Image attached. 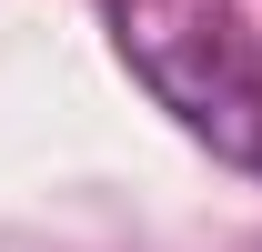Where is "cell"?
Returning <instances> with one entry per match:
<instances>
[{
	"label": "cell",
	"instance_id": "cell-1",
	"mask_svg": "<svg viewBox=\"0 0 262 252\" xmlns=\"http://www.w3.org/2000/svg\"><path fill=\"white\" fill-rule=\"evenodd\" d=\"M111 31L151 101L182 111V131L262 172V51L232 20V0H111Z\"/></svg>",
	"mask_w": 262,
	"mask_h": 252
}]
</instances>
